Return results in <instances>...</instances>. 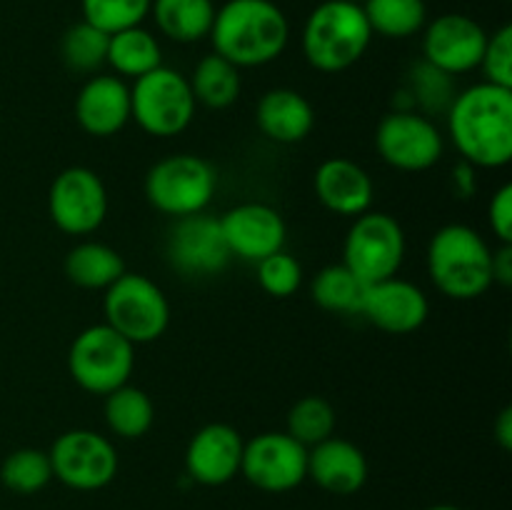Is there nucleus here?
Wrapping results in <instances>:
<instances>
[{
	"label": "nucleus",
	"mask_w": 512,
	"mask_h": 510,
	"mask_svg": "<svg viewBox=\"0 0 512 510\" xmlns=\"http://www.w3.org/2000/svg\"><path fill=\"white\" fill-rule=\"evenodd\" d=\"M448 128L463 160L475 168H503L512 160V88L478 83L453 98Z\"/></svg>",
	"instance_id": "f257e3e1"
},
{
	"label": "nucleus",
	"mask_w": 512,
	"mask_h": 510,
	"mask_svg": "<svg viewBox=\"0 0 512 510\" xmlns=\"http://www.w3.org/2000/svg\"><path fill=\"white\" fill-rule=\"evenodd\" d=\"M213 53L223 55L235 68H260L283 55L290 25L273 0H228L215 10Z\"/></svg>",
	"instance_id": "f03ea898"
},
{
	"label": "nucleus",
	"mask_w": 512,
	"mask_h": 510,
	"mask_svg": "<svg viewBox=\"0 0 512 510\" xmlns=\"http://www.w3.org/2000/svg\"><path fill=\"white\" fill-rule=\"evenodd\" d=\"M428 273L435 288L448 298L475 300L495 283L493 250L475 228L450 223L430 240Z\"/></svg>",
	"instance_id": "7ed1b4c3"
},
{
	"label": "nucleus",
	"mask_w": 512,
	"mask_h": 510,
	"mask_svg": "<svg viewBox=\"0 0 512 510\" xmlns=\"http://www.w3.org/2000/svg\"><path fill=\"white\" fill-rule=\"evenodd\" d=\"M373 30L363 5L353 0H325L303 25V55L320 73H343L370 48Z\"/></svg>",
	"instance_id": "20e7f679"
},
{
	"label": "nucleus",
	"mask_w": 512,
	"mask_h": 510,
	"mask_svg": "<svg viewBox=\"0 0 512 510\" xmlns=\"http://www.w3.org/2000/svg\"><path fill=\"white\" fill-rule=\"evenodd\" d=\"M218 188L215 168L200 155L178 153L158 160L145 175V198L170 218L203 213Z\"/></svg>",
	"instance_id": "39448f33"
},
{
	"label": "nucleus",
	"mask_w": 512,
	"mask_h": 510,
	"mask_svg": "<svg viewBox=\"0 0 512 510\" xmlns=\"http://www.w3.org/2000/svg\"><path fill=\"white\" fill-rule=\"evenodd\" d=\"M195 105L188 78L165 65L140 75L130 88V118L153 138L183 133L193 123Z\"/></svg>",
	"instance_id": "423d86ee"
},
{
	"label": "nucleus",
	"mask_w": 512,
	"mask_h": 510,
	"mask_svg": "<svg viewBox=\"0 0 512 510\" xmlns=\"http://www.w3.org/2000/svg\"><path fill=\"white\" fill-rule=\"evenodd\" d=\"M103 313L105 323L133 345L153 343L170 323V305L160 285L128 270L105 288Z\"/></svg>",
	"instance_id": "0eeeda50"
},
{
	"label": "nucleus",
	"mask_w": 512,
	"mask_h": 510,
	"mask_svg": "<svg viewBox=\"0 0 512 510\" xmlns=\"http://www.w3.org/2000/svg\"><path fill=\"white\" fill-rule=\"evenodd\" d=\"M135 365V345L108 323L90 325L73 340L68 370L75 383L93 395H108L128 383Z\"/></svg>",
	"instance_id": "6e6552de"
},
{
	"label": "nucleus",
	"mask_w": 512,
	"mask_h": 510,
	"mask_svg": "<svg viewBox=\"0 0 512 510\" xmlns=\"http://www.w3.org/2000/svg\"><path fill=\"white\" fill-rule=\"evenodd\" d=\"M405 233L388 213L358 215L343 243V265H348L363 283L373 285L393 278L403 265Z\"/></svg>",
	"instance_id": "1a4fd4ad"
},
{
	"label": "nucleus",
	"mask_w": 512,
	"mask_h": 510,
	"mask_svg": "<svg viewBox=\"0 0 512 510\" xmlns=\"http://www.w3.org/2000/svg\"><path fill=\"white\" fill-rule=\"evenodd\" d=\"M53 478L65 488L100 490L118 475V450L105 435L95 430H68L48 450Z\"/></svg>",
	"instance_id": "9d476101"
},
{
	"label": "nucleus",
	"mask_w": 512,
	"mask_h": 510,
	"mask_svg": "<svg viewBox=\"0 0 512 510\" xmlns=\"http://www.w3.org/2000/svg\"><path fill=\"white\" fill-rule=\"evenodd\" d=\"M375 148L390 168L423 173L440 163L445 153V140L430 118L413 110H395L380 120Z\"/></svg>",
	"instance_id": "9b49d317"
},
{
	"label": "nucleus",
	"mask_w": 512,
	"mask_h": 510,
	"mask_svg": "<svg viewBox=\"0 0 512 510\" xmlns=\"http://www.w3.org/2000/svg\"><path fill=\"white\" fill-rule=\"evenodd\" d=\"M48 213L55 228L65 235H88L103 225L108 215V190L95 170L73 165L53 180L48 193Z\"/></svg>",
	"instance_id": "f8f14e48"
},
{
	"label": "nucleus",
	"mask_w": 512,
	"mask_h": 510,
	"mask_svg": "<svg viewBox=\"0 0 512 510\" xmlns=\"http://www.w3.org/2000/svg\"><path fill=\"white\" fill-rule=\"evenodd\" d=\"M240 473L263 493H288L308 478V448L288 433H260L243 445Z\"/></svg>",
	"instance_id": "ddd939ff"
},
{
	"label": "nucleus",
	"mask_w": 512,
	"mask_h": 510,
	"mask_svg": "<svg viewBox=\"0 0 512 510\" xmlns=\"http://www.w3.org/2000/svg\"><path fill=\"white\" fill-rule=\"evenodd\" d=\"M230 250L213 215L195 213L175 220L168 235V260L185 278H208L228 268Z\"/></svg>",
	"instance_id": "4468645a"
},
{
	"label": "nucleus",
	"mask_w": 512,
	"mask_h": 510,
	"mask_svg": "<svg viewBox=\"0 0 512 510\" xmlns=\"http://www.w3.org/2000/svg\"><path fill=\"white\" fill-rule=\"evenodd\" d=\"M485 43L488 33L478 20L463 13H445L425 28L423 60L448 75H463L478 68Z\"/></svg>",
	"instance_id": "2eb2a0df"
},
{
	"label": "nucleus",
	"mask_w": 512,
	"mask_h": 510,
	"mask_svg": "<svg viewBox=\"0 0 512 510\" xmlns=\"http://www.w3.org/2000/svg\"><path fill=\"white\" fill-rule=\"evenodd\" d=\"M220 220L230 255L245 263H260L285 245V220L265 203H240Z\"/></svg>",
	"instance_id": "dca6fc26"
},
{
	"label": "nucleus",
	"mask_w": 512,
	"mask_h": 510,
	"mask_svg": "<svg viewBox=\"0 0 512 510\" xmlns=\"http://www.w3.org/2000/svg\"><path fill=\"white\" fill-rule=\"evenodd\" d=\"M243 445V438L233 425H203L185 450V470L195 483L210 485V488L230 483L240 473Z\"/></svg>",
	"instance_id": "f3484780"
},
{
	"label": "nucleus",
	"mask_w": 512,
	"mask_h": 510,
	"mask_svg": "<svg viewBox=\"0 0 512 510\" xmlns=\"http://www.w3.org/2000/svg\"><path fill=\"white\" fill-rule=\"evenodd\" d=\"M428 295L410 280L388 278L368 285L363 313L378 330L390 335L415 333L428 320Z\"/></svg>",
	"instance_id": "a211bd4d"
},
{
	"label": "nucleus",
	"mask_w": 512,
	"mask_h": 510,
	"mask_svg": "<svg viewBox=\"0 0 512 510\" xmlns=\"http://www.w3.org/2000/svg\"><path fill=\"white\" fill-rule=\"evenodd\" d=\"M78 125L93 138H110L130 120V88L118 75H93L75 98Z\"/></svg>",
	"instance_id": "6ab92c4d"
},
{
	"label": "nucleus",
	"mask_w": 512,
	"mask_h": 510,
	"mask_svg": "<svg viewBox=\"0 0 512 510\" xmlns=\"http://www.w3.org/2000/svg\"><path fill=\"white\" fill-rule=\"evenodd\" d=\"M318 200L335 215L358 218L373 205L375 185L368 170L348 158H330L315 170Z\"/></svg>",
	"instance_id": "aec40b11"
},
{
	"label": "nucleus",
	"mask_w": 512,
	"mask_h": 510,
	"mask_svg": "<svg viewBox=\"0 0 512 510\" xmlns=\"http://www.w3.org/2000/svg\"><path fill=\"white\" fill-rule=\"evenodd\" d=\"M308 478L325 493L353 495L368 480V460L350 440L328 438L308 448Z\"/></svg>",
	"instance_id": "412c9836"
},
{
	"label": "nucleus",
	"mask_w": 512,
	"mask_h": 510,
	"mask_svg": "<svg viewBox=\"0 0 512 510\" xmlns=\"http://www.w3.org/2000/svg\"><path fill=\"white\" fill-rule=\"evenodd\" d=\"M255 120L265 138L290 145L308 138L315 125V110L298 90L275 88L260 98Z\"/></svg>",
	"instance_id": "4be33fe9"
},
{
	"label": "nucleus",
	"mask_w": 512,
	"mask_h": 510,
	"mask_svg": "<svg viewBox=\"0 0 512 510\" xmlns=\"http://www.w3.org/2000/svg\"><path fill=\"white\" fill-rule=\"evenodd\" d=\"M215 10L213 0H153L150 5L158 30L175 43H198L208 38Z\"/></svg>",
	"instance_id": "5701e85b"
},
{
	"label": "nucleus",
	"mask_w": 512,
	"mask_h": 510,
	"mask_svg": "<svg viewBox=\"0 0 512 510\" xmlns=\"http://www.w3.org/2000/svg\"><path fill=\"white\" fill-rule=\"evenodd\" d=\"M65 275L73 285L85 290H105L125 273L118 250L105 243H80L65 255Z\"/></svg>",
	"instance_id": "b1692460"
},
{
	"label": "nucleus",
	"mask_w": 512,
	"mask_h": 510,
	"mask_svg": "<svg viewBox=\"0 0 512 510\" xmlns=\"http://www.w3.org/2000/svg\"><path fill=\"white\" fill-rule=\"evenodd\" d=\"M105 63L118 73V78L138 80L140 75L163 65V50L150 30L135 25V28L110 35Z\"/></svg>",
	"instance_id": "393cba45"
},
{
	"label": "nucleus",
	"mask_w": 512,
	"mask_h": 510,
	"mask_svg": "<svg viewBox=\"0 0 512 510\" xmlns=\"http://www.w3.org/2000/svg\"><path fill=\"white\" fill-rule=\"evenodd\" d=\"M313 300L328 313L360 315L363 313L368 283L358 278L348 265H328L313 278Z\"/></svg>",
	"instance_id": "a878e982"
},
{
	"label": "nucleus",
	"mask_w": 512,
	"mask_h": 510,
	"mask_svg": "<svg viewBox=\"0 0 512 510\" xmlns=\"http://www.w3.org/2000/svg\"><path fill=\"white\" fill-rule=\"evenodd\" d=\"M155 408L145 390L135 385H120L113 393L105 395V423L118 438L135 440L143 438L153 428Z\"/></svg>",
	"instance_id": "bb28decb"
},
{
	"label": "nucleus",
	"mask_w": 512,
	"mask_h": 510,
	"mask_svg": "<svg viewBox=\"0 0 512 510\" xmlns=\"http://www.w3.org/2000/svg\"><path fill=\"white\" fill-rule=\"evenodd\" d=\"M195 103L205 108L223 110L233 105L240 95V68H235L223 55L210 53L195 65L193 78L188 80Z\"/></svg>",
	"instance_id": "cd10ccee"
},
{
	"label": "nucleus",
	"mask_w": 512,
	"mask_h": 510,
	"mask_svg": "<svg viewBox=\"0 0 512 510\" xmlns=\"http://www.w3.org/2000/svg\"><path fill=\"white\" fill-rule=\"evenodd\" d=\"M363 13L373 33L393 40L420 33L428 20L425 0H365Z\"/></svg>",
	"instance_id": "c85d7f7f"
},
{
	"label": "nucleus",
	"mask_w": 512,
	"mask_h": 510,
	"mask_svg": "<svg viewBox=\"0 0 512 510\" xmlns=\"http://www.w3.org/2000/svg\"><path fill=\"white\" fill-rule=\"evenodd\" d=\"M0 480L10 493L35 495L53 480V465L45 450L20 448L3 460Z\"/></svg>",
	"instance_id": "c756f323"
},
{
	"label": "nucleus",
	"mask_w": 512,
	"mask_h": 510,
	"mask_svg": "<svg viewBox=\"0 0 512 510\" xmlns=\"http://www.w3.org/2000/svg\"><path fill=\"white\" fill-rule=\"evenodd\" d=\"M108 40V33L80 20L73 28L65 30L63 40H60L63 63L75 73H93L108 60Z\"/></svg>",
	"instance_id": "7c9ffc66"
},
{
	"label": "nucleus",
	"mask_w": 512,
	"mask_h": 510,
	"mask_svg": "<svg viewBox=\"0 0 512 510\" xmlns=\"http://www.w3.org/2000/svg\"><path fill=\"white\" fill-rule=\"evenodd\" d=\"M335 430V410L320 395H305L298 403L290 408L288 413V430L285 433L290 438L298 440L305 448L323 443V440L333 438Z\"/></svg>",
	"instance_id": "2f4dec72"
},
{
	"label": "nucleus",
	"mask_w": 512,
	"mask_h": 510,
	"mask_svg": "<svg viewBox=\"0 0 512 510\" xmlns=\"http://www.w3.org/2000/svg\"><path fill=\"white\" fill-rule=\"evenodd\" d=\"M150 5L153 0H80L85 23L108 35L143 23L150 15Z\"/></svg>",
	"instance_id": "473e14b6"
},
{
	"label": "nucleus",
	"mask_w": 512,
	"mask_h": 510,
	"mask_svg": "<svg viewBox=\"0 0 512 510\" xmlns=\"http://www.w3.org/2000/svg\"><path fill=\"white\" fill-rule=\"evenodd\" d=\"M258 265V283L273 298H290L298 293L300 283H303V268H300L298 258L285 250L263 258Z\"/></svg>",
	"instance_id": "72a5a7b5"
},
{
	"label": "nucleus",
	"mask_w": 512,
	"mask_h": 510,
	"mask_svg": "<svg viewBox=\"0 0 512 510\" xmlns=\"http://www.w3.org/2000/svg\"><path fill=\"white\" fill-rule=\"evenodd\" d=\"M410 90H413L415 100L423 105L425 110H438L450 108L453 103V75L443 73V70L433 68L430 63L420 60L410 73Z\"/></svg>",
	"instance_id": "f704fd0d"
},
{
	"label": "nucleus",
	"mask_w": 512,
	"mask_h": 510,
	"mask_svg": "<svg viewBox=\"0 0 512 510\" xmlns=\"http://www.w3.org/2000/svg\"><path fill=\"white\" fill-rule=\"evenodd\" d=\"M478 68L483 70L485 83L512 88V25H503L488 35Z\"/></svg>",
	"instance_id": "c9c22d12"
},
{
	"label": "nucleus",
	"mask_w": 512,
	"mask_h": 510,
	"mask_svg": "<svg viewBox=\"0 0 512 510\" xmlns=\"http://www.w3.org/2000/svg\"><path fill=\"white\" fill-rule=\"evenodd\" d=\"M490 228L503 245H512V185L505 183L490 200Z\"/></svg>",
	"instance_id": "e433bc0d"
},
{
	"label": "nucleus",
	"mask_w": 512,
	"mask_h": 510,
	"mask_svg": "<svg viewBox=\"0 0 512 510\" xmlns=\"http://www.w3.org/2000/svg\"><path fill=\"white\" fill-rule=\"evenodd\" d=\"M493 280L500 285L512 283V245H503L493 253Z\"/></svg>",
	"instance_id": "4c0bfd02"
},
{
	"label": "nucleus",
	"mask_w": 512,
	"mask_h": 510,
	"mask_svg": "<svg viewBox=\"0 0 512 510\" xmlns=\"http://www.w3.org/2000/svg\"><path fill=\"white\" fill-rule=\"evenodd\" d=\"M495 440L503 450H512V408H503L495 420Z\"/></svg>",
	"instance_id": "58836bf2"
},
{
	"label": "nucleus",
	"mask_w": 512,
	"mask_h": 510,
	"mask_svg": "<svg viewBox=\"0 0 512 510\" xmlns=\"http://www.w3.org/2000/svg\"><path fill=\"white\" fill-rule=\"evenodd\" d=\"M425 510H460L458 505H430V508H425Z\"/></svg>",
	"instance_id": "ea45409f"
}]
</instances>
